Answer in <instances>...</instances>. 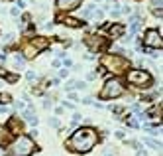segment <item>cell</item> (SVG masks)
Segmentation results:
<instances>
[{
  "instance_id": "22",
  "label": "cell",
  "mask_w": 163,
  "mask_h": 156,
  "mask_svg": "<svg viewBox=\"0 0 163 156\" xmlns=\"http://www.w3.org/2000/svg\"><path fill=\"white\" fill-rule=\"evenodd\" d=\"M0 101H6V103H8L10 97H8V95H0Z\"/></svg>"
},
{
  "instance_id": "10",
  "label": "cell",
  "mask_w": 163,
  "mask_h": 156,
  "mask_svg": "<svg viewBox=\"0 0 163 156\" xmlns=\"http://www.w3.org/2000/svg\"><path fill=\"white\" fill-rule=\"evenodd\" d=\"M108 32H110V36H112V38L116 40V38H120L122 34L126 32V28H124V26H122V24H116V26H112V28L108 30Z\"/></svg>"
},
{
  "instance_id": "13",
  "label": "cell",
  "mask_w": 163,
  "mask_h": 156,
  "mask_svg": "<svg viewBox=\"0 0 163 156\" xmlns=\"http://www.w3.org/2000/svg\"><path fill=\"white\" fill-rule=\"evenodd\" d=\"M24 118H26V121H28L30 124H33V127H36V124H37V117H36V113H33L32 109L24 111Z\"/></svg>"
},
{
  "instance_id": "23",
  "label": "cell",
  "mask_w": 163,
  "mask_h": 156,
  "mask_svg": "<svg viewBox=\"0 0 163 156\" xmlns=\"http://www.w3.org/2000/svg\"><path fill=\"white\" fill-rule=\"evenodd\" d=\"M20 14V8H12V16H18Z\"/></svg>"
},
{
  "instance_id": "18",
  "label": "cell",
  "mask_w": 163,
  "mask_h": 156,
  "mask_svg": "<svg viewBox=\"0 0 163 156\" xmlns=\"http://www.w3.org/2000/svg\"><path fill=\"white\" fill-rule=\"evenodd\" d=\"M36 77H37V75H36V73H33V71H30V73H28V79H30V81H33V79H36Z\"/></svg>"
},
{
  "instance_id": "3",
  "label": "cell",
  "mask_w": 163,
  "mask_h": 156,
  "mask_svg": "<svg viewBox=\"0 0 163 156\" xmlns=\"http://www.w3.org/2000/svg\"><path fill=\"white\" fill-rule=\"evenodd\" d=\"M100 63L112 73H126L128 67H130V59H126L124 56H104Z\"/></svg>"
},
{
  "instance_id": "19",
  "label": "cell",
  "mask_w": 163,
  "mask_h": 156,
  "mask_svg": "<svg viewBox=\"0 0 163 156\" xmlns=\"http://www.w3.org/2000/svg\"><path fill=\"white\" fill-rule=\"evenodd\" d=\"M67 73H69L67 69H61V71H59V77H67Z\"/></svg>"
},
{
  "instance_id": "7",
  "label": "cell",
  "mask_w": 163,
  "mask_h": 156,
  "mask_svg": "<svg viewBox=\"0 0 163 156\" xmlns=\"http://www.w3.org/2000/svg\"><path fill=\"white\" fill-rule=\"evenodd\" d=\"M81 2L83 0H57V8L61 12H73L81 6Z\"/></svg>"
},
{
  "instance_id": "21",
  "label": "cell",
  "mask_w": 163,
  "mask_h": 156,
  "mask_svg": "<svg viewBox=\"0 0 163 156\" xmlns=\"http://www.w3.org/2000/svg\"><path fill=\"white\" fill-rule=\"evenodd\" d=\"M138 156H147V152L142 150V148H138Z\"/></svg>"
},
{
  "instance_id": "14",
  "label": "cell",
  "mask_w": 163,
  "mask_h": 156,
  "mask_svg": "<svg viewBox=\"0 0 163 156\" xmlns=\"http://www.w3.org/2000/svg\"><path fill=\"white\" fill-rule=\"evenodd\" d=\"M14 65L16 67H24V57L20 56V53H16V56H14Z\"/></svg>"
},
{
  "instance_id": "4",
  "label": "cell",
  "mask_w": 163,
  "mask_h": 156,
  "mask_svg": "<svg viewBox=\"0 0 163 156\" xmlns=\"http://www.w3.org/2000/svg\"><path fill=\"white\" fill-rule=\"evenodd\" d=\"M124 95V85H122V81L116 79V77H112L104 83L102 91H100V99H116V97H122Z\"/></svg>"
},
{
  "instance_id": "6",
  "label": "cell",
  "mask_w": 163,
  "mask_h": 156,
  "mask_svg": "<svg viewBox=\"0 0 163 156\" xmlns=\"http://www.w3.org/2000/svg\"><path fill=\"white\" fill-rule=\"evenodd\" d=\"M145 50H161V34L157 30H147L144 36Z\"/></svg>"
},
{
  "instance_id": "15",
  "label": "cell",
  "mask_w": 163,
  "mask_h": 156,
  "mask_svg": "<svg viewBox=\"0 0 163 156\" xmlns=\"http://www.w3.org/2000/svg\"><path fill=\"white\" fill-rule=\"evenodd\" d=\"M145 144H149V146H151V148H157V150H159V148H161V144H159L157 140H151V138H145Z\"/></svg>"
},
{
  "instance_id": "25",
  "label": "cell",
  "mask_w": 163,
  "mask_h": 156,
  "mask_svg": "<svg viewBox=\"0 0 163 156\" xmlns=\"http://www.w3.org/2000/svg\"><path fill=\"white\" fill-rule=\"evenodd\" d=\"M96 2H100V0H96Z\"/></svg>"
},
{
  "instance_id": "17",
  "label": "cell",
  "mask_w": 163,
  "mask_h": 156,
  "mask_svg": "<svg viewBox=\"0 0 163 156\" xmlns=\"http://www.w3.org/2000/svg\"><path fill=\"white\" fill-rule=\"evenodd\" d=\"M79 121H81V115L75 113V115H73V123H71V124H79Z\"/></svg>"
},
{
  "instance_id": "24",
  "label": "cell",
  "mask_w": 163,
  "mask_h": 156,
  "mask_svg": "<svg viewBox=\"0 0 163 156\" xmlns=\"http://www.w3.org/2000/svg\"><path fill=\"white\" fill-rule=\"evenodd\" d=\"M104 156H114V154H110V152H106V154H104Z\"/></svg>"
},
{
  "instance_id": "20",
  "label": "cell",
  "mask_w": 163,
  "mask_h": 156,
  "mask_svg": "<svg viewBox=\"0 0 163 156\" xmlns=\"http://www.w3.org/2000/svg\"><path fill=\"white\" fill-rule=\"evenodd\" d=\"M51 124H53V127H59V121H57V117L51 118Z\"/></svg>"
},
{
  "instance_id": "12",
  "label": "cell",
  "mask_w": 163,
  "mask_h": 156,
  "mask_svg": "<svg viewBox=\"0 0 163 156\" xmlns=\"http://www.w3.org/2000/svg\"><path fill=\"white\" fill-rule=\"evenodd\" d=\"M8 140H10V128L0 124V146H2V144H6Z\"/></svg>"
},
{
  "instance_id": "16",
  "label": "cell",
  "mask_w": 163,
  "mask_h": 156,
  "mask_svg": "<svg viewBox=\"0 0 163 156\" xmlns=\"http://www.w3.org/2000/svg\"><path fill=\"white\" fill-rule=\"evenodd\" d=\"M73 85H75V89H84L87 83H84V81H73Z\"/></svg>"
},
{
  "instance_id": "9",
  "label": "cell",
  "mask_w": 163,
  "mask_h": 156,
  "mask_svg": "<svg viewBox=\"0 0 163 156\" xmlns=\"http://www.w3.org/2000/svg\"><path fill=\"white\" fill-rule=\"evenodd\" d=\"M28 44L33 47V50H36L37 53L41 52V50H47V47H49V40H47V38H41V36H39V38H32V42H28Z\"/></svg>"
},
{
  "instance_id": "5",
  "label": "cell",
  "mask_w": 163,
  "mask_h": 156,
  "mask_svg": "<svg viewBox=\"0 0 163 156\" xmlns=\"http://www.w3.org/2000/svg\"><path fill=\"white\" fill-rule=\"evenodd\" d=\"M128 83L138 87V89H145V87H149L153 83V79H151V75L144 69H132L130 73H128Z\"/></svg>"
},
{
  "instance_id": "11",
  "label": "cell",
  "mask_w": 163,
  "mask_h": 156,
  "mask_svg": "<svg viewBox=\"0 0 163 156\" xmlns=\"http://www.w3.org/2000/svg\"><path fill=\"white\" fill-rule=\"evenodd\" d=\"M61 22L67 24V26H71V28H79V26H84L81 20H77V18H69V16H63V18H61Z\"/></svg>"
},
{
  "instance_id": "8",
  "label": "cell",
  "mask_w": 163,
  "mask_h": 156,
  "mask_svg": "<svg viewBox=\"0 0 163 156\" xmlns=\"http://www.w3.org/2000/svg\"><path fill=\"white\" fill-rule=\"evenodd\" d=\"M84 42H87V46H89L93 52L102 50V46H104V40L100 38V36H87V38H84Z\"/></svg>"
},
{
  "instance_id": "2",
  "label": "cell",
  "mask_w": 163,
  "mask_h": 156,
  "mask_svg": "<svg viewBox=\"0 0 163 156\" xmlns=\"http://www.w3.org/2000/svg\"><path fill=\"white\" fill-rule=\"evenodd\" d=\"M32 152H36V142L26 134L18 136L8 146V156H30Z\"/></svg>"
},
{
  "instance_id": "1",
  "label": "cell",
  "mask_w": 163,
  "mask_h": 156,
  "mask_svg": "<svg viewBox=\"0 0 163 156\" xmlns=\"http://www.w3.org/2000/svg\"><path fill=\"white\" fill-rule=\"evenodd\" d=\"M98 142L96 130L93 127H83L79 130H75L69 138H67L65 146L71 152H79V154H87L94 148V144Z\"/></svg>"
}]
</instances>
